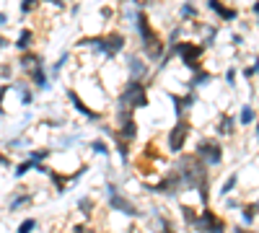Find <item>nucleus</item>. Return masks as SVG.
<instances>
[{
	"label": "nucleus",
	"instance_id": "nucleus-30",
	"mask_svg": "<svg viewBox=\"0 0 259 233\" xmlns=\"http://www.w3.org/2000/svg\"><path fill=\"white\" fill-rule=\"evenodd\" d=\"M251 11H254V16H259V0H256V3L251 6Z\"/></svg>",
	"mask_w": 259,
	"mask_h": 233
},
{
	"label": "nucleus",
	"instance_id": "nucleus-28",
	"mask_svg": "<svg viewBox=\"0 0 259 233\" xmlns=\"http://www.w3.org/2000/svg\"><path fill=\"white\" fill-rule=\"evenodd\" d=\"M47 3H55V8H62V6H65V0H47Z\"/></svg>",
	"mask_w": 259,
	"mask_h": 233
},
{
	"label": "nucleus",
	"instance_id": "nucleus-26",
	"mask_svg": "<svg viewBox=\"0 0 259 233\" xmlns=\"http://www.w3.org/2000/svg\"><path fill=\"white\" fill-rule=\"evenodd\" d=\"M226 80L233 86V83H236V70H228V73H226Z\"/></svg>",
	"mask_w": 259,
	"mask_h": 233
},
{
	"label": "nucleus",
	"instance_id": "nucleus-16",
	"mask_svg": "<svg viewBox=\"0 0 259 233\" xmlns=\"http://www.w3.org/2000/svg\"><path fill=\"white\" fill-rule=\"evenodd\" d=\"M34 228H36V220L34 218H26L24 223L18 225V233H34Z\"/></svg>",
	"mask_w": 259,
	"mask_h": 233
},
{
	"label": "nucleus",
	"instance_id": "nucleus-5",
	"mask_svg": "<svg viewBox=\"0 0 259 233\" xmlns=\"http://www.w3.org/2000/svg\"><path fill=\"white\" fill-rule=\"evenodd\" d=\"M109 202H112L114 210H119V213H124V215H135V207L122 197V192H119L114 184H109Z\"/></svg>",
	"mask_w": 259,
	"mask_h": 233
},
{
	"label": "nucleus",
	"instance_id": "nucleus-1",
	"mask_svg": "<svg viewBox=\"0 0 259 233\" xmlns=\"http://www.w3.org/2000/svg\"><path fill=\"white\" fill-rule=\"evenodd\" d=\"M194 153H197L200 161H205V163H210V166H215V163L223 161V148L215 143V140H200L197 148H194Z\"/></svg>",
	"mask_w": 259,
	"mask_h": 233
},
{
	"label": "nucleus",
	"instance_id": "nucleus-31",
	"mask_svg": "<svg viewBox=\"0 0 259 233\" xmlns=\"http://www.w3.org/2000/svg\"><path fill=\"white\" fill-rule=\"evenodd\" d=\"M8 163H11V161H8L6 156H0V166H8Z\"/></svg>",
	"mask_w": 259,
	"mask_h": 233
},
{
	"label": "nucleus",
	"instance_id": "nucleus-25",
	"mask_svg": "<svg viewBox=\"0 0 259 233\" xmlns=\"http://www.w3.org/2000/svg\"><path fill=\"white\" fill-rule=\"evenodd\" d=\"M233 184H236V176H231V179L223 184V195H228V192H231V189H233Z\"/></svg>",
	"mask_w": 259,
	"mask_h": 233
},
{
	"label": "nucleus",
	"instance_id": "nucleus-6",
	"mask_svg": "<svg viewBox=\"0 0 259 233\" xmlns=\"http://www.w3.org/2000/svg\"><path fill=\"white\" fill-rule=\"evenodd\" d=\"M26 75H29V80L34 83V86H39V88H47V86H50V75H47V70L41 68V65L31 68Z\"/></svg>",
	"mask_w": 259,
	"mask_h": 233
},
{
	"label": "nucleus",
	"instance_id": "nucleus-34",
	"mask_svg": "<svg viewBox=\"0 0 259 233\" xmlns=\"http://www.w3.org/2000/svg\"><path fill=\"white\" fill-rule=\"evenodd\" d=\"M236 233H249V230H236Z\"/></svg>",
	"mask_w": 259,
	"mask_h": 233
},
{
	"label": "nucleus",
	"instance_id": "nucleus-27",
	"mask_svg": "<svg viewBox=\"0 0 259 233\" xmlns=\"http://www.w3.org/2000/svg\"><path fill=\"white\" fill-rule=\"evenodd\" d=\"M8 47H11V41L6 36H0V50H8Z\"/></svg>",
	"mask_w": 259,
	"mask_h": 233
},
{
	"label": "nucleus",
	"instance_id": "nucleus-22",
	"mask_svg": "<svg viewBox=\"0 0 259 233\" xmlns=\"http://www.w3.org/2000/svg\"><path fill=\"white\" fill-rule=\"evenodd\" d=\"M91 148H94V151H96L99 156H109V153H106V145H104V143H99V140H96Z\"/></svg>",
	"mask_w": 259,
	"mask_h": 233
},
{
	"label": "nucleus",
	"instance_id": "nucleus-29",
	"mask_svg": "<svg viewBox=\"0 0 259 233\" xmlns=\"http://www.w3.org/2000/svg\"><path fill=\"white\" fill-rule=\"evenodd\" d=\"M6 24H8V16H6V13H0V26H6Z\"/></svg>",
	"mask_w": 259,
	"mask_h": 233
},
{
	"label": "nucleus",
	"instance_id": "nucleus-23",
	"mask_svg": "<svg viewBox=\"0 0 259 233\" xmlns=\"http://www.w3.org/2000/svg\"><path fill=\"white\" fill-rule=\"evenodd\" d=\"M210 75L207 73H200V75H194V86H202V83H207Z\"/></svg>",
	"mask_w": 259,
	"mask_h": 233
},
{
	"label": "nucleus",
	"instance_id": "nucleus-13",
	"mask_svg": "<svg viewBox=\"0 0 259 233\" xmlns=\"http://www.w3.org/2000/svg\"><path fill=\"white\" fill-rule=\"evenodd\" d=\"M254 119H256V112H254L251 107H244V109H241V117H239V122H241V124H251Z\"/></svg>",
	"mask_w": 259,
	"mask_h": 233
},
{
	"label": "nucleus",
	"instance_id": "nucleus-11",
	"mask_svg": "<svg viewBox=\"0 0 259 233\" xmlns=\"http://www.w3.org/2000/svg\"><path fill=\"white\" fill-rule=\"evenodd\" d=\"M122 135H124V140H135V135H138L135 119H124V122H122Z\"/></svg>",
	"mask_w": 259,
	"mask_h": 233
},
{
	"label": "nucleus",
	"instance_id": "nucleus-7",
	"mask_svg": "<svg viewBox=\"0 0 259 233\" xmlns=\"http://www.w3.org/2000/svg\"><path fill=\"white\" fill-rule=\"evenodd\" d=\"M207 6H210V11H212V13H218L223 21H233V18H239V11H228V8L221 3V0H210Z\"/></svg>",
	"mask_w": 259,
	"mask_h": 233
},
{
	"label": "nucleus",
	"instance_id": "nucleus-2",
	"mask_svg": "<svg viewBox=\"0 0 259 233\" xmlns=\"http://www.w3.org/2000/svg\"><path fill=\"white\" fill-rule=\"evenodd\" d=\"M194 228H197L200 233H223V228H226V223L215 215V213H210V210H205V213L194 220Z\"/></svg>",
	"mask_w": 259,
	"mask_h": 233
},
{
	"label": "nucleus",
	"instance_id": "nucleus-24",
	"mask_svg": "<svg viewBox=\"0 0 259 233\" xmlns=\"http://www.w3.org/2000/svg\"><path fill=\"white\" fill-rule=\"evenodd\" d=\"M8 91H11L8 86H0V114H6V112H3V99H6V94H8Z\"/></svg>",
	"mask_w": 259,
	"mask_h": 233
},
{
	"label": "nucleus",
	"instance_id": "nucleus-12",
	"mask_svg": "<svg viewBox=\"0 0 259 233\" xmlns=\"http://www.w3.org/2000/svg\"><path fill=\"white\" fill-rule=\"evenodd\" d=\"M31 202V195H26V192H18V197H13L11 200V210H18V207H24V205H29Z\"/></svg>",
	"mask_w": 259,
	"mask_h": 233
},
{
	"label": "nucleus",
	"instance_id": "nucleus-3",
	"mask_svg": "<svg viewBox=\"0 0 259 233\" xmlns=\"http://www.w3.org/2000/svg\"><path fill=\"white\" fill-rule=\"evenodd\" d=\"M187 135H189V122L179 119V122H177V127H174V130H171V135H168V148H171V151L179 153L182 148H184Z\"/></svg>",
	"mask_w": 259,
	"mask_h": 233
},
{
	"label": "nucleus",
	"instance_id": "nucleus-4",
	"mask_svg": "<svg viewBox=\"0 0 259 233\" xmlns=\"http://www.w3.org/2000/svg\"><path fill=\"white\" fill-rule=\"evenodd\" d=\"M174 55H179L182 57V62L184 65H189V68H194V62L200 60V55H202V47H197V44H177L174 47Z\"/></svg>",
	"mask_w": 259,
	"mask_h": 233
},
{
	"label": "nucleus",
	"instance_id": "nucleus-32",
	"mask_svg": "<svg viewBox=\"0 0 259 233\" xmlns=\"http://www.w3.org/2000/svg\"><path fill=\"white\" fill-rule=\"evenodd\" d=\"M75 233H94V230H83V228H75Z\"/></svg>",
	"mask_w": 259,
	"mask_h": 233
},
{
	"label": "nucleus",
	"instance_id": "nucleus-15",
	"mask_svg": "<svg viewBox=\"0 0 259 233\" xmlns=\"http://www.w3.org/2000/svg\"><path fill=\"white\" fill-rule=\"evenodd\" d=\"M18 96H21V104H24V107H29V104L34 101V94H29L26 86H18Z\"/></svg>",
	"mask_w": 259,
	"mask_h": 233
},
{
	"label": "nucleus",
	"instance_id": "nucleus-9",
	"mask_svg": "<svg viewBox=\"0 0 259 233\" xmlns=\"http://www.w3.org/2000/svg\"><path fill=\"white\" fill-rule=\"evenodd\" d=\"M130 73H133V80H143L145 78V62L140 57H130Z\"/></svg>",
	"mask_w": 259,
	"mask_h": 233
},
{
	"label": "nucleus",
	"instance_id": "nucleus-21",
	"mask_svg": "<svg viewBox=\"0 0 259 233\" xmlns=\"http://www.w3.org/2000/svg\"><path fill=\"white\" fill-rule=\"evenodd\" d=\"M254 218H256V205H251V207L244 210V220H246V223H251Z\"/></svg>",
	"mask_w": 259,
	"mask_h": 233
},
{
	"label": "nucleus",
	"instance_id": "nucleus-19",
	"mask_svg": "<svg viewBox=\"0 0 259 233\" xmlns=\"http://www.w3.org/2000/svg\"><path fill=\"white\" fill-rule=\"evenodd\" d=\"M36 6H39V0H21V13L26 16V13H31Z\"/></svg>",
	"mask_w": 259,
	"mask_h": 233
},
{
	"label": "nucleus",
	"instance_id": "nucleus-10",
	"mask_svg": "<svg viewBox=\"0 0 259 233\" xmlns=\"http://www.w3.org/2000/svg\"><path fill=\"white\" fill-rule=\"evenodd\" d=\"M68 99H70V101L75 104V109H78L80 114H85L89 119H99V114H96V112H91L89 107H85V104H83V101L78 99V94H75V91H68Z\"/></svg>",
	"mask_w": 259,
	"mask_h": 233
},
{
	"label": "nucleus",
	"instance_id": "nucleus-20",
	"mask_svg": "<svg viewBox=\"0 0 259 233\" xmlns=\"http://www.w3.org/2000/svg\"><path fill=\"white\" fill-rule=\"evenodd\" d=\"M50 156V151H31L29 153V161H34V163H41V161H45Z\"/></svg>",
	"mask_w": 259,
	"mask_h": 233
},
{
	"label": "nucleus",
	"instance_id": "nucleus-18",
	"mask_svg": "<svg viewBox=\"0 0 259 233\" xmlns=\"http://www.w3.org/2000/svg\"><path fill=\"white\" fill-rule=\"evenodd\" d=\"M221 132L223 135H233V119L231 117H223L221 119Z\"/></svg>",
	"mask_w": 259,
	"mask_h": 233
},
{
	"label": "nucleus",
	"instance_id": "nucleus-33",
	"mask_svg": "<svg viewBox=\"0 0 259 233\" xmlns=\"http://www.w3.org/2000/svg\"><path fill=\"white\" fill-rule=\"evenodd\" d=\"M256 140H259V124H256Z\"/></svg>",
	"mask_w": 259,
	"mask_h": 233
},
{
	"label": "nucleus",
	"instance_id": "nucleus-8",
	"mask_svg": "<svg viewBox=\"0 0 259 233\" xmlns=\"http://www.w3.org/2000/svg\"><path fill=\"white\" fill-rule=\"evenodd\" d=\"M31 41H34V31L29 29V26H24L18 31V39H16V50L18 52H26L29 47H31Z\"/></svg>",
	"mask_w": 259,
	"mask_h": 233
},
{
	"label": "nucleus",
	"instance_id": "nucleus-14",
	"mask_svg": "<svg viewBox=\"0 0 259 233\" xmlns=\"http://www.w3.org/2000/svg\"><path fill=\"white\" fill-rule=\"evenodd\" d=\"M31 168H34V161H24V163H21V166L16 168V174H13V176H16V179H21V176H26V174L31 171Z\"/></svg>",
	"mask_w": 259,
	"mask_h": 233
},
{
	"label": "nucleus",
	"instance_id": "nucleus-17",
	"mask_svg": "<svg viewBox=\"0 0 259 233\" xmlns=\"http://www.w3.org/2000/svg\"><path fill=\"white\" fill-rule=\"evenodd\" d=\"M179 16H182V18H194V16H197V8H194L192 3H184L182 11H179Z\"/></svg>",
	"mask_w": 259,
	"mask_h": 233
}]
</instances>
